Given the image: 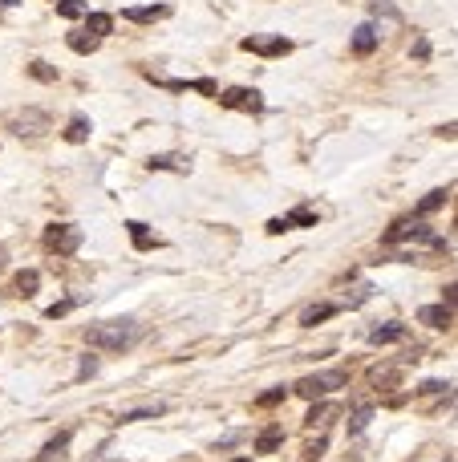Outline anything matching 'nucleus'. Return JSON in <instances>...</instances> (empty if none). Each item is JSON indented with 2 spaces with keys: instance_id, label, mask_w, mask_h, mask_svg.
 <instances>
[{
  "instance_id": "obj_20",
  "label": "nucleus",
  "mask_w": 458,
  "mask_h": 462,
  "mask_svg": "<svg viewBox=\"0 0 458 462\" xmlns=\"http://www.w3.org/2000/svg\"><path fill=\"white\" fill-rule=\"evenodd\" d=\"M126 227H130V239H134V248H154V239H150L147 235V223H138V219H130V223H126Z\"/></svg>"
},
{
  "instance_id": "obj_15",
  "label": "nucleus",
  "mask_w": 458,
  "mask_h": 462,
  "mask_svg": "<svg viewBox=\"0 0 458 462\" xmlns=\"http://www.w3.org/2000/svg\"><path fill=\"white\" fill-rule=\"evenodd\" d=\"M89 130H94V126H89V118H69V126H66V142H85V138H89Z\"/></svg>"
},
{
  "instance_id": "obj_27",
  "label": "nucleus",
  "mask_w": 458,
  "mask_h": 462,
  "mask_svg": "<svg viewBox=\"0 0 458 462\" xmlns=\"http://www.w3.org/2000/svg\"><path fill=\"white\" fill-rule=\"evenodd\" d=\"M69 308H73V300H61V304H53V308H49L45 316H53V320H57V316H66Z\"/></svg>"
},
{
  "instance_id": "obj_11",
  "label": "nucleus",
  "mask_w": 458,
  "mask_h": 462,
  "mask_svg": "<svg viewBox=\"0 0 458 462\" xmlns=\"http://www.w3.org/2000/svg\"><path fill=\"white\" fill-rule=\"evenodd\" d=\"M147 166H150V170H179V175H187V170H191V163H187L182 154H154Z\"/></svg>"
},
{
  "instance_id": "obj_9",
  "label": "nucleus",
  "mask_w": 458,
  "mask_h": 462,
  "mask_svg": "<svg viewBox=\"0 0 458 462\" xmlns=\"http://www.w3.org/2000/svg\"><path fill=\"white\" fill-rule=\"evenodd\" d=\"M163 17H171V8H166V4H147V8H126V13H122V20H134V25L163 20Z\"/></svg>"
},
{
  "instance_id": "obj_16",
  "label": "nucleus",
  "mask_w": 458,
  "mask_h": 462,
  "mask_svg": "<svg viewBox=\"0 0 458 462\" xmlns=\"http://www.w3.org/2000/svg\"><path fill=\"white\" fill-rule=\"evenodd\" d=\"M333 313H337V304H312V308H304V316H300V325H304V329H312L316 320H328Z\"/></svg>"
},
{
  "instance_id": "obj_29",
  "label": "nucleus",
  "mask_w": 458,
  "mask_h": 462,
  "mask_svg": "<svg viewBox=\"0 0 458 462\" xmlns=\"http://www.w3.org/2000/svg\"><path fill=\"white\" fill-rule=\"evenodd\" d=\"M53 4H57V0H53Z\"/></svg>"
},
{
  "instance_id": "obj_14",
  "label": "nucleus",
  "mask_w": 458,
  "mask_h": 462,
  "mask_svg": "<svg viewBox=\"0 0 458 462\" xmlns=\"http://www.w3.org/2000/svg\"><path fill=\"white\" fill-rule=\"evenodd\" d=\"M110 29H114V17H110V13H89V17H85V33L106 37Z\"/></svg>"
},
{
  "instance_id": "obj_3",
  "label": "nucleus",
  "mask_w": 458,
  "mask_h": 462,
  "mask_svg": "<svg viewBox=\"0 0 458 462\" xmlns=\"http://www.w3.org/2000/svg\"><path fill=\"white\" fill-rule=\"evenodd\" d=\"M215 98H219V106H228V110H244V114H260L264 110L260 89H244V85L223 89V94H215Z\"/></svg>"
},
{
  "instance_id": "obj_17",
  "label": "nucleus",
  "mask_w": 458,
  "mask_h": 462,
  "mask_svg": "<svg viewBox=\"0 0 458 462\" xmlns=\"http://www.w3.org/2000/svg\"><path fill=\"white\" fill-rule=\"evenodd\" d=\"M402 337H406V329H402V325H385V329H373V332H369V341H373V345H390V341H402Z\"/></svg>"
},
{
  "instance_id": "obj_26",
  "label": "nucleus",
  "mask_w": 458,
  "mask_h": 462,
  "mask_svg": "<svg viewBox=\"0 0 458 462\" xmlns=\"http://www.w3.org/2000/svg\"><path fill=\"white\" fill-rule=\"evenodd\" d=\"M328 413H333V406H312V413L304 418V422H309V426H321V422H325Z\"/></svg>"
},
{
  "instance_id": "obj_21",
  "label": "nucleus",
  "mask_w": 458,
  "mask_h": 462,
  "mask_svg": "<svg viewBox=\"0 0 458 462\" xmlns=\"http://www.w3.org/2000/svg\"><path fill=\"white\" fill-rule=\"evenodd\" d=\"M57 13L66 20H78V17H85V0H57Z\"/></svg>"
},
{
  "instance_id": "obj_4",
  "label": "nucleus",
  "mask_w": 458,
  "mask_h": 462,
  "mask_svg": "<svg viewBox=\"0 0 458 462\" xmlns=\"http://www.w3.org/2000/svg\"><path fill=\"white\" fill-rule=\"evenodd\" d=\"M8 126H13V134H20V138H37V134L49 130V114H45V110H20Z\"/></svg>"
},
{
  "instance_id": "obj_25",
  "label": "nucleus",
  "mask_w": 458,
  "mask_h": 462,
  "mask_svg": "<svg viewBox=\"0 0 458 462\" xmlns=\"http://www.w3.org/2000/svg\"><path fill=\"white\" fill-rule=\"evenodd\" d=\"M29 73H33L37 82H57V69H49L45 61H33V65H29Z\"/></svg>"
},
{
  "instance_id": "obj_28",
  "label": "nucleus",
  "mask_w": 458,
  "mask_h": 462,
  "mask_svg": "<svg viewBox=\"0 0 458 462\" xmlns=\"http://www.w3.org/2000/svg\"><path fill=\"white\" fill-rule=\"evenodd\" d=\"M280 397H284V389H272V394H264V397H260V406H276Z\"/></svg>"
},
{
  "instance_id": "obj_19",
  "label": "nucleus",
  "mask_w": 458,
  "mask_h": 462,
  "mask_svg": "<svg viewBox=\"0 0 458 462\" xmlns=\"http://www.w3.org/2000/svg\"><path fill=\"white\" fill-rule=\"evenodd\" d=\"M280 442H284V434H280V430L272 426V430H264L260 438H256V450H260V454H272V450H276Z\"/></svg>"
},
{
  "instance_id": "obj_7",
  "label": "nucleus",
  "mask_w": 458,
  "mask_h": 462,
  "mask_svg": "<svg viewBox=\"0 0 458 462\" xmlns=\"http://www.w3.org/2000/svg\"><path fill=\"white\" fill-rule=\"evenodd\" d=\"M312 223H316V215H312L309 207H300V211L284 215V219H272V223H268V231H272V235H280V231H288V227H312Z\"/></svg>"
},
{
  "instance_id": "obj_1",
  "label": "nucleus",
  "mask_w": 458,
  "mask_h": 462,
  "mask_svg": "<svg viewBox=\"0 0 458 462\" xmlns=\"http://www.w3.org/2000/svg\"><path fill=\"white\" fill-rule=\"evenodd\" d=\"M142 337V325L134 316H122V320H101V325H89L85 329V341L101 353H126V349L138 345Z\"/></svg>"
},
{
  "instance_id": "obj_10",
  "label": "nucleus",
  "mask_w": 458,
  "mask_h": 462,
  "mask_svg": "<svg viewBox=\"0 0 458 462\" xmlns=\"http://www.w3.org/2000/svg\"><path fill=\"white\" fill-rule=\"evenodd\" d=\"M373 49H377V29L373 25H361L357 33H353V53H357V57H369Z\"/></svg>"
},
{
  "instance_id": "obj_18",
  "label": "nucleus",
  "mask_w": 458,
  "mask_h": 462,
  "mask_svg": "<svg viewBox=\"0 0 458 462\" xmlns=\"http://www.w3.org/2000/svg\"><path fill=\"white\" fill-rule=\"evenodd\" d=\"M369 422H373V406H357V410H353V418H349V434H361Z\"/></svg>"
},
{
  "instance_id": "obj_8",
  "label": "nucleus",
  "mask_w": 458,
  "mask_h": 462,
  "mask_svg": "<svg viewBox=\"0 0 458 462\" xmlns=\"http://www.w3.org/2000/svg\"><path fill=\"white\" fill-rule=\"evenodd\" d=\"M418 320H422V325H430V329H450L454 308H450V304H430V308H422V313H418Z\"/></svg>"
},
{
  "instance_id": "obj_12",
  "label": "nucleus",
  "mask_w": 458,
  "mask_h": 462,
  "mask_svg": "<svg viewBox=\"0 0 458 462\" xmlns=\"http://www.w3.org/2000/svg\"><path fill=\"white\" fill-rule=\"evenodd\" d=\"M159 413H166V401H150V406L122 410V422H142V418H159Z\"/></svg>"
},
{
  "instance_id": "obj_22",
  "label": "nucleus",
  "mask_w": 458,
  "mask_h": 462,
  "mask_svg": "<svg viewBox=\"0 0 458 462\" xmlns=\"http://www.w3.org/2000/svg\"><path fill=\"white\" fill-rule=\"evenodd\" d=\"M69 446V434H61V438H53L45 450H41V462H53V458H61V450Z\"/></svg>"
},
{
  "instance_id": "obj_6",
  "label": "nucleus",
  "mask_w": 458,
  "mask_h": 462,
  "mask_svg": "<svg viewBox=\"0 0 458 462\" xmlns=\"http://www.w3.org/2000/svg\"><path fill=\"white\" fill-rule=\"evenodd\" d=\"M244 49L247 53H260V57H284L292 49L288 37H272V41H260V37H244Z\"/></svg>"
},
{
  "instance_id": "obj_5",
  "label": "nucleus",
  "mask_w": 458,
  "mask_h": 462,
  "mask_svg": "<svg viewBox=\"0 0 458 462\" xmlns=\"http://www.w3.org/2000/svg\"><path fill=\"white\" fill-rule=\"evenodd\" d=\"M337 385H345V373H328V377H304V381H296V394L309 397V401H316V397H325L328 389H337Z\"/></svg>"
},
{
  "instance_id": "obj_13",
  "label": "nucleus",
  "mask_w": 458,
  "mask_h": 462,
  "mask_svg": "<svg viewBox=\"0 0 458 462\" xmlns=\"http://www.w3.org/2000/svg\"><path fill=\"white\" fill-rule=\"evenodd\" d=\"M66 41H69V49H73V53H94V49L101 45V37L85 33V29H82V33H69Z\"/></svg>"
},
{
  "instance_id": "obj_23",
  "label": "nucleus",
  "mask_w": 458,
  "mask_h": 462,
  "mask_svg": "<svg viewBox=\"0 0 458 462\" xmlns=\"http://www.w3.org/2000/svg\"><path fill=\"white\" fill-rule=\"evenodd\" d=\"M442 203H446V191H430V195L418 203V215H430V211H438Z\"/></svg>"
},
{
  "instance_id": "obj_2",
  "label": "nucleus",
  "mask_w": 458,
  "mask_h": 462,
  "mask_svg": "<svg viewBox=\"0 0 458 462\" xmlns=\"http://www.w3.org/2000/svg\"><path fill=\"white\" fill-rule=\"evenodd\" d=\"M45 244H49V251H57V256H73V251L82 248V231L73 227V223H53V227L45 231Z\"/></svg>"
},
{
  "instance_id": "obj_24",
  "label": "nucleus",
  "mask_w": 458,
  "mask_h": 462,
  "mask_svg": "<svg viewBox=\"0 0 458 462\" xmlns=\"http://www.w3.org/2000/svg\"><path fill=\"white\" fill-rule=\"evenodd\" d=\"M37 284H41V276H37L33 268H29V272H20V276H17V288L25 292V296H33V292H37Z\"/></svg>"
}]
</instances>
